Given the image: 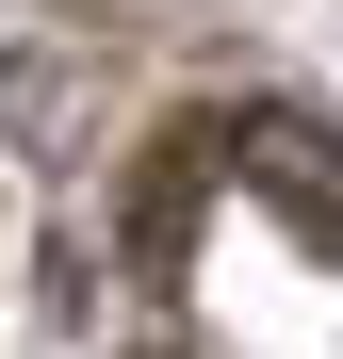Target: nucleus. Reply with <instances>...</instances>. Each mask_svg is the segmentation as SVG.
Returning a JSON list of instances; mask_svg holds the SVG:
<instances>
[]
</instances>
